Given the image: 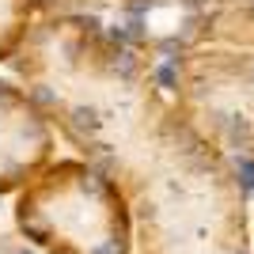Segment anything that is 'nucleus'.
I'll return each instance as SVG.
<instances>
[{"mask_svg":"<svg viewBox=\"0 0 254 254\" xmlns=\"http://www.w3.org/2000/svg\"><path fill=\"white\" fill-rule=\"evenodd\" d=\"M23 91L91 167L137 197L182 144L148 57L84 19H34L11 57Z\"/></svg>","mask_w":254,"mask_h":254,"instance_id":"nucleus-1","label":"nucleus"},{"mask_svg":"<svg viewBox=\"0 0 254 254\" xmlns=\"http://www.w3.org/2000/svg\"><path fill=\"white\" fill-rule=\"evenodd\" d=\"M15 228L46 254H133L126 190L87 159H53L23 186Z\"/></svg>","mask_w":254,"mask_h":254,"instance_id":"nucleus-2","label":"nucleus"},{"mask_svg":"<svg viewBox=\"0 0 254 254\" xmlns=\"http://www.w3.org/2000/svg\"><path fill=\"white\" fill-rule=\"evenodd\" d=\"M57 156V129L19 84L0 80V193H19Z\"/></svg>","mask_w":254,"mask_h":254,"instance_id":"nucleus-3","label":"nucleus"},{"mask_svg":"<svg viewBox=\"0 0 254 254\" xmlns=\"http://www.w3.org/2000/svg\"><path fill=\"white\" fill-rule=\"evenodd\" d=\"M34 19H38L34 0H0V64L19 53V46L31 34Z\"/></svg>","mask_w":254,"mask_h":254,"instance_id":"nucleus-4","label":"nucleus"}]
</instances>
